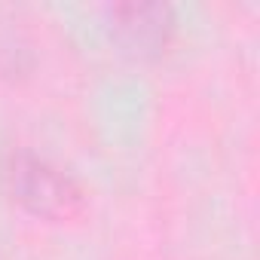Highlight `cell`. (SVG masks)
Here are the masks:
<instances>
[{
    "instance_id": "obj_1",
    "label": "cell",
    "mask_w": 260,
    "mask_h": 260,
    "mask_svg": "<svg viewBox=\"0 0 260 260\" xmlns=\"http://www.w3.org/2000/svg\"><path fill=\"white\" fill-rule=\"evenodd\" d=\"M7 178L16 202L34 217L68 223L86 211V190L46 156H37L31 150L13 153Z\"/></svg>"
},
{
    "instance_id": "obj_2",
    "label": "cell",
    "mask_w": 260,
    "mask_h": 260,
    "mask_svg": "<svg viewBox=\"0 0 260 260\" xmlns=\"http://www.w3.org/2000/svg\"><path fill=\"white\" fill-rule=\"evenodd\" d=\"M107 25L116 46L132 58H156L175 37V10L156 0H125L107 7Z\"/></svg>"
}]
</instances>
